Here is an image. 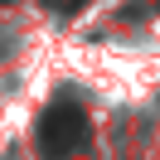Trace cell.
Here are the masks:
<instances>
[{
    "label": "cell",
    "mask_w": 160,
    "mask_h": 160,
    "mask_svg": "<svg viewBox=\"0 0 160 160\" xmlns=\"http://www.w3.org/2000/svg\"><path fill=\"white\" fill-rule=\"evenodd\" d=\"M88 131H92L88 112L78 102H58V107H49V117L39 126V146H44V155H73L88 141Z\"/></svg>",
    "instance_id": "cell-1"
}]
</instances>
